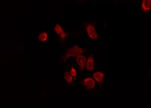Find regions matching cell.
I'll return each instance as SVG.
<instances>
[{
    "instance_id": "obj_11",
    "label": "cell",
    "mask_w": 151,
    "mask_h": 108,
    "mask_svg": "<svg viewBox=\"0 0 151 108\" xmlns=\"http://www.w3.org/2000/svg\"><path fill=\"white\" fill-rule=\"evenodd\" d=\"M76 70L75 69V68H71V72H70V74H71V75L72 76H73V77H75V76H76Z\"/></svg>"
},
{
    "instance_id": "obj_9",
    "label": "cell",
    "mask_w": 151,
    "mask_h": 108,
    "mask_svg": "<svg viewBox=\"0 0 151 108\" xmlns=\"http://www.w3.org/2000/svg\"><path fill=\"white\" fill-rule=\"evenodd\" d=\"M48 38V35L45 32H43L39 36V39L41 42H45Z\"/></svg>"
},
{
    "instance_id": "obj_8",
    "label": "cell",
    "mask_w": 151,
    "mask_h": 108,
    "mask_svg": "<svg viewBox=\"0 0 151 108\" xmlns=\"http://www.w3.org/2000/svg\"><path fill=\"white\" fill-rule=\"evenodd\" d=\"M93 77L94 80L98 82H101L104 79V75L101 72H97L94 73Z\"/></svg>"
},
{
    "instance_id": "obj_3",
    "label": "cell",
    "mask_w": 151,
    "mask_h": 108,
    "mask_svg": "<svg viewBox=\"0 0 151 108\" xmlns=\"http://www.w3.org/2000/svg\"><path fill=\"white\" fill-rule=\"evenodd\" d=\"M84 85L87 90H91L94 88L95 85V82L93 79L89 77L84 80Z\"/></svg>"
},
{
    "instance_id": "obj_1",
    "label": "cell",
    "mask_w": 151,
    "mask_h": 108,
    "mask_svg": "<svg viewBox=\"0 0 151 108\" xmlns=\"http://www.w3.org/2000/svg\"><path fill=\"white\" fill-rule=\"evenodd\" d=\"M84 51V50L82 48L77 46L72 47L68 49L66 53L65 57L68 58L70 57H77L82 53Z\"/></svg>"
},
{
    "instance_id": "obj_10",
    "label": "cell",
    "mask_w": 151,
    "mask_h": 108,
    "mask_svg": "<svg viewBox=\"0 0 151 108\" xmlns=\"http://www.w3.org/2000/svg\"><path fill=\"white\" fill-rule=\"evenodd\" d=\"M64 78L66 82L68 83H71L72 82V76L69 73V72H65L64 75Z\"/></svg>"
},
{
    "instance_id": "obj_6",
    "label": "cell",
    "mask_w": 151,
    "mask_h": 108,
    "mask_svg": "<svg viewBox=\"0 0 151 108\" xmlns=\"http://www.w3.org/2000/svg\"><path fill=\"white\" fill-rule=\"evenodd\" d=\"M86 68L88 71H91L94 70V59L92 56H90L88 61L86 62Z\"/></svg>"
},
{
    "instance_id": "obj_5",
    "label": "cell",
    "mask_w": 151,
    "mask_h": 108,
    "mask_svg": "<svg viewBox=\"0 0 151 108\" xmlns=\"http://www.w3.org/2000/svg\"><path fill=\"white\" fill-rule=\"evenodd\" d=\"M54 30L55 32H56V34L60 36L61 39H64L67 36V34L65 33L62 27L58 24H57L55 25V27Z\"/></svg>"
},
{
    "instance_id": "obj_4",
    "label": "cell",
    "mask_w": 151,
    "mask_h": 108,
    "mask_svg": "<svg viewBox=\"0 0 151 108\" xmlns=\"http://www.w3.org/2000/svg\"><path fill=\"white\" fill-rule=\"evenodd\" d=\"M76 62L81 69H84L86 63V59L82 55H80L76 57Z\"/></svg>"
},
{
    "instance_id": "obj_2",
    "label": "cell",
    "mask_w": 151,
    "mask_h": 108,
    "mask_svg": "<svg viewBox=\"0 0 151 108\" xmlns=\"http://www.w3.org/2000/svg\"><path fill=\"white\" fill-rule=\"evenodd\" d=\"M87 32L88 36L90 38L93 39H96L98 38V35L97 31L94 26L91 24H89L87 27Z\"/></svg>"
},
{
    "instance_id": "obj_7",
    "label": "cell",
    "mask_w": 151,
    "mask_h": 108,
    "mask_svg": "<svg viewBox=\"0 0 151 108\" xmlns=\"http://www.w3.org/2000/svg\"><path fill=\"white\" fill-rule=\"evenodd\" d=\"M142 7L143 10L145 12H147L150 10L151 7L150 0H144L142 1Z\"/></svg>"
}]
</instances>
